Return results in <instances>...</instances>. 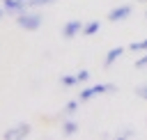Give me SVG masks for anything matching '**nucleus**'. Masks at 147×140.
Listing matches in <instances>:
<instances>
[{
	"instance_id": "f257e3e1",
	"label": "nucleus",
	"mask_w": 147,
	"mask_h": 140,
	"mask_svg": "<svg viewBox=\"0 0 147 140\" xmlns=\"http://www.w3.org/2000/svg\"><path fill=\"white\" fill-rule=\"evenodd\" d=\"M16 23L23 28V30H39V25L44 23V16L41 14H30V11H23V14H18L16 16Z\"/></svg>"
},
{
	"instance_id": "f03ea898",
	"label": "nucleus",
	"mask_w": 147,
	"mask_h": 140,
	"mask_svg": "<svg viewBox=\"0 0 147 140\" xmlns=\"http://www.w3.org/2000/svg\"><path fill=\"white\" fill-rule=\"evenodd\" d=\"M115 87L110 85V83H103V85H92V87H85L83 92H80V101H87V99H92V96H96V94H103V92H113Z\"/></svg>"
},
{
	"instance_id": "7ed1b4c3",
	"label": "nucleus",
	"mask_w": 147,
	"mask_h": 140,
	"mask_svg": "<svg viewBox=\"0 0 147 140\" xmlns=\"http://www.w3.org/2000/svg\"><path fill=\"white\" fill-rule=\"evenodd\" d=\"M28 133H30V124L21 122V124H16V126L7 129V131H5V138H7V140H11V138H25Z\"/></svg>"
},
{
	"instance_id": "20e7f679",
	"label": "nucleus",
	"mask_w": 147,
	"mask_h": 140,
	"mask_svg": "<svg viewBox=\"0 0 147 140\" xmlns=\"http://www.w3.org/2000/svg\"><path fill=\"white\" fill-rule=\"evenodd\" d=\"M2 7L7 9V14H23V11H28V2H23V0H2Z\"/></svg>"
},
{
	"instance_id": "39448f33",
	"label": "nucleus",
	"mask_w": 147,
	"mask_h": 140,
	"mask_svg": "<svg viewBox=\"0 0 147 140\" xmlns=\"http://www.w3.org/2000/svg\"><path fill=\"white\" fill-rule=\"evenodd\" d=\"M131 11H133V7L131 5H122V7H115L110 14H108V21H124V18H129L131 16Z\"/></svg>"
},
{
	"instance_id": "423d86ee",
	"label": "nucleus",
	"mask_w": 147,
	"mask_h": 140,
	"mask_svg": "<svg viewBox=\"0 0 147 140\" xmlns=\"http://www.w3.org/2000/svg\"><path fill=\"white\" fill-rule=\"evenodd\" d=\"M83 28H85V25H83L80 21H67L64 28H62V37H64V39H71V37H76L78 32H83Z\"/></svg>"
},
{
	"instance_id": "0eeeda50",
	"label": "nucleus",
	"mask_w": 147,
	"mask_h": 140,
	"mask_svg": "<svg viewBox=\"0 0 147 140\" xmlns=\"http://www.w3.org/2000/svg\"><path fill=\"white\" fill-rule=\"evenodd\" d=\"M122 53H124V48H122V46L110 48V50H108V55H106V60H103V64H106V67H110V64H113V62H115V60H117Z\"/></svg>"
},
{
	"instance_id": "6e6552de",
	"label": "nucleus",
	"mask_w": 147,
	"mask_h": 140,
	"mask_svg": "<svg viewBox=\"0 0 147 140\" xmlns=\"http://www.w3.org/2000/svg\"><path fill=\"white\" fill-rule=\"evenodd\" d=\"M78 129H80V124H78V122H74V119L62 122V133H64V135H74Z\"/></svg>"
},
{
	"instance_id": "1a4fd4ad",
	"label": "nucleus",
	"mask_w": 147,
	"mask_h": 140,
	"mask_svg": "<svg viewBox=\"0 0 147 140\" xmlns=\"http://www.w3.org/2000/svg\"><path fill=\"white\" fill-rule=\"evenodd\" d=\"M99 28H101V23H99V21H90V23H85V28H83V34L92 37V34H96V32H99Z\"/></svg>"
},
{
	"instance_id": "9d476101",
	"label": "nucleus",
	"mask_w": 147,
	"mask_h": 140,
	"mask_svg": "<svg viewBox=\"0 0 147 140\" xmlns=\"http://www.w3.org/2000/svg\"><path fill=\"white\" fill-rule=\"evenodd\" d=\"M129 50H133V53H142V50H147V39H142V41H133V44L129 46Z\"/></svg>"
},
{
	"instance_id": "9b49d317",
	"label": "nucleus",
	"mask_w": 147,
	"mask_h": 140,
	"mask_svg": "<svg viewBox=\"0 0 147 140\" xmlns=\"http://www.w3.org/2000/svg\"><path fill=\"white\" fill-rule=\"evenodd\" d=\"M78 83V76H62V85L64 87H71V85H76Z\"/></svg>"
},
{
	"instance_id": "f8f14e48",
	"label": "nucleus",
	"mask_w": 147,
	"mask_h": 140,
	"mask_svg": "<svg viewBox=\"0 0 147 140\" xmlns=\"http://www.w3.org/2000/svg\"><path fill=\"white\" fill-rule=\"evenodd\" d=\"M78 110V101H69L67 106H64V115H74Z\"/></svg>"
},
{
	"instance_id": "ddd939ff",
	"label": "nucleus",
	"mask_w": 147,
	"mask_h": 140,
	"mask_svg": "<svg viewBox=\"0 0 147 140\" xmlns=\"http://www.w3.org/2000/svg\"><path fill=\"white\" fill-rule=\"evenodd\" d=\"M76 76H78V83H85V80L90 78V71H85V69H80V71H78Z\"/></svg>"
},
{
	"instance_id": "4468645a",
	"label": "nucleus",
	"mask_w": 147,
	"mask_h": 140,
	"mask_svg": "<svg viewBox=\"0 0 147 140\" xmlns=\"http://www.w3.org/2000/svg\"><path fill=\"white\" fill-rule=\"evenodd\" d=\"M136 96H140V99H147V85H140V87L136 90Z\"/></svg>"
},
{
	"instance_id": "2eb2a0df",
	"label": "nucleus",
	"mask_w": 147,
	"mask_h": 140,
	"mask_svg": "<svg viewBox=\"0 0 147 140\" xmlns=\"http://www.w3.org/2000/svg\"><path fill=\"white\" fill-rule=\"evenodd\" d=\"M147 67V55H142L140 60H136V69H145Z\"/></svg>"
},
{
	"instance_id": "dca6fc26",
	"label": "nucleus",
	"mask_w": 147,
	"mask_h": 140,
	"mask_svg": "<svg viewBox=\"0 0 147 140\" xmlns=\"http://www.w3.org/2000/svg\"><path fill=\"white\" fill-rule=\"evenodd\" d=\"M46 2H53V0H28V7H39V5H46Z\"/></svg>"
},
{
	"instance_id": "f3484780",
	"label": "nucleus",
	"mask_w": 147,
	"mask_h": 140,
	"mask_svg": "<svg viewBox=\"0 0 147 140\" xmlns=\"http://www.w3.org/2000/svg\"><path fill=\"white\" fill-rule=\"evenodd\" d=\"M2 14H5V11H2V7H0V18H2Z\"/></svg>"
},
{
	"instance_id": "a211bd4d",
	"label": "nucleus",
	"mask_w": 147,
	"mask_h": 140,
	"mask_svg": "<svg viewBox=\"0 0 147 140\" xmlns=\"http://www.w3.org/2000/svg\"><path fill=\"white\" fill-rule=\"evenodd\" d=\"M140 2H145V0H140Z\"/></svg>"
},
{
	"instance_id": "6ab92c4d",
	"label": "nucleus",
	"mask_w": 147,
	"mask_h": 140,
	"mask_svg": "<svg viewBox=\"0 0 147 140\" xmlns=\"http://www.w3.org/2000/svg\"><path fill=\"white\" fill-rule=\"evenodd\" d=\"M145 16H147V11H145Z\"/></svg>"
},
{
	"instance_id": "aec40b11",
	"label": "nucleus",
	"mask_w": 147,
	"mask_h": 140,
	"mask_svg": "<svg viewBox=\"0 0 147 140\" xmlns=\"http://www.w3.org/2000/svg\"><path fill=\"white\" fill-rule=\"evenodd\" d=\"M23 2H28V0H23Z\"/></svg>"
}]
</instances>
